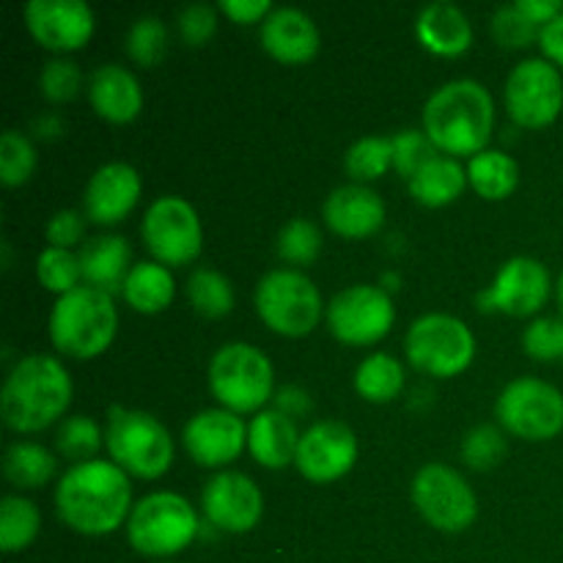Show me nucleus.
<instances>
[{
  "mask_svg": "<svg viewBox=\"0 0 563 563\" xmlns=\"http://www.w3.org/2000/svg\"><path fill=\"white\" fill-rule=\"evenodd\" d=\"M55 515L80 537H108L126 526L132 515L130 476L110 460H91L66 467L55 484Z\"/></svg>",
  "mask_w": 563,
  "mask_h": 563,
  "instance_id": "f257e3e1",
  "label": "nucleus"
},
{
  "mask_svg": "<svg viewBox=\"0 0 563 563\" xmlns=\"http://www.w3.org/2000/svg\"><path fill=\"white\" fill-rule=\"evenodd\" d=\"M423 132L445 157H476L487 148L495 126L493 93L478 80H451L423 104Z\"/></svg>",
  "mask_w": 563,
  "mask_h": 563,
  "instance_id": "f03ea898",
  "label": "nucleus"
},
{
  "mask_svg": "<svg viewBox=\"0 0 563 563\" xmlns=\"http://www.w3.org/2000/svg\"><path fill=\"white\" fill-rule=\"evenodd\" d=\"M71 405V377L53 355H25L5 374L0 416L16 434H38L58 423Z\"/></svg>",
  "mask_w": 563,
  "mask_h": 563,
  "instance_id": "7ed1b4c3",
  "label": "nucleus"
},
{
  "mask_svg": "<svg viewBox=\"0 0 563 563\" xmlns=\"http://www.w3.org/2000/svg\"><path fill=\"white\" fill-rule=\"evenodd\" d=\"M55 350L75 361H93L113 344L119 311L108 291L82 284L53 302L47 319Z\"/></svg>",
  "mask_w": 563,
  "mask_h": 563,
  "instance_id": "20e7f679",
  "label": "nucleus"
},
{
  "mask_svg": "<svg viewBox=\"0 0 563 563\" xmlns=\"http://www.w3.org/2000/svg\"><path fill=\"white\" fill-rule=\"evenodd\" d=\"M104 449L110 462H115L126 476L146 482L165 476L174 465V438L163 421L146 410L110 407L104 423Z\"/></svg>",
  "mask_w": 563,
  "mask_h": 563,
  "instance_id": "39448f33",
  "label": "nucleus"
},
{
  "mask_svg": "<svg viewBox=\"0 0 563 563\" xmlns=\"http://www.w3.org/2000/svg\"><path fill=\"white\" fill-rule=\"evenodd\" d=\"M126 542L146 559L168 561L190 548L198 537V511L185 495L159 489L132 506Z\"/></svg>",
  "mask_w": 563,
  "mask_h": 563,
  "instance_id": "423d86ee",
  "label": "nucleus"
},
{
  "mask_svg": "<svg viewBox=\"0 0 563 563\" xmlns=\"http://www.w3.org/2000/svg\"><path fill=\"white\" fill-rule=\"evenodd\" d=\"M209 390L223 410L236 416L267 410V401L275 399L273 363L245 341L223 344L209 361Z\"/></svg>",
  "mask_w": 563,
  "mask_h": 563,
  "instance_id": "0eeeda50",
  "label": "nucleus"
},
{
  "mask_svg": "<svg viewBox=\"0 0 563 563\" xmlns=\"http://www.w3.org/2000/svg\"><path fill=\"white\" fill-rule=\"evenodd\" d=\"M256 313L273 333L286 339H306L324 317V302L317 284L291 267L269 269L256 284Z\"/></svg>",
  "mask_w": 563,
  "mask_h": 563,
  "instance_id": "6e6552de",
  "label": "nucleus"
},
{
  "mask_svg": "<svg viewBox=\"0 0 563 563\" xmlns=\"http://www.w3.org/2000/svg\"><path fill=\"white\" fill-rule=\"evenodd\" d=\"M405 355L416 372L434 379H454L476 357L473 330L451 313H423L405 335Z\"/></svg>",
  "mask_w": 563,
  "mask_h": 563,
  "instance_id": "1a4fd4ad",
  "label": "nucleus"
},
{
  "mask_svg": "<svg viewBox=\"0 0 563 563\" xmlns=\"http://www.w3.org/2000/svg\"><path fill=\"white\" fill-rule=\"evenodd\" d=\"M495 418L515 438L544 443L563 432V394L548 379L517 377L500 390Z\"/></svg>",
  "mask_w": 563,
  "mask_h": 563,
  "instance_id": "9d476101",
  "label": "nucleus"
},
{
  "mask_svg": "<svg viewBox=\"0 0 563 563\" xmlns=\"http://www.w3.org/2000/svg\"><path fill=\"white\" fill-rule=\"evenodd\" d=\"M410 498L418 515L443 533L467 531L478 517V498L467 478L443 462H429L416 473Z\"/></svg>",
  "mask_w": 563,
  "mask_h": 563,
  "instance_id": "9b49d317",
  "label": "nucleus"
},
{
  "mask_svg": "<svg viewBox=\"0 0 563 563\" xmlns=\"http://www.w3.org/2000/svg\"><path fill=\"white\" fill-rule=\"evenodd\" d=\"M141 236L154 262L165 267H185L201 256V218L181 196H159L143 214Z\"/></svg>",
  "mask_w": 563,
  "mask_h": 563,
  "instance_id": "f8f14e48",
  "label": "nucleus"
},
{
  "mask_svg": "<svg viewBox=\"0 0 563 563\" xmlns=\"http://www.w3.org/2000/svg\"><path fill=\"white\" fill-rule=\"evenodd\" d=\"M509 119L522 130H544L563 110V77L548 58H526L509 71L504 86Z\"/></svg>",
  "mask_w": 563,
  "mask_h": 563,
  "instance_id": "ddd939ff",
  "label": "nucleus"
},
{
  "mask_svg": "<svg viewBox=\"0 0 563 563\" xmlns=\"http://www.w3.org/2000/svg\"><path fill=\"white\" fill-rule=\"evenodd\" d=\"M324 322L341 344L372 346L394 330L396 308L388 291L379 286L355 284L330 300Z\"/></svg>",
  "mask_w": 563,
  "mask_h": 563,
  "instance_id": "4468645a",
  "label": "nucleus"
},
{
  "mask_svg": "<svg viewBox=\"0 0 563 563\" xmlns=\"http://www.w3.org/2000/svg\"><path fill=\"white\" fill-rule=\"evenodd\" d=\"M548 267L533 256H515L500 264L493 284L478 295L482 311L509 313V317H537L553 291Z\"/></svg>",
  "mask_w": 563,
  "mask_h": 563,
  "instance_id": "2eb2a0df",
  "label": "nucleus"
},
{
  "mask_svg": "<svg viewBox=\"0 0 563 563\" xmlns=\"http://www.w3.org/2000/svg\"><path fill=\"white\" fill-rule=\"evenodd\" d=\"M201 511L209 526L223 533H247L262 522L264 495L251 476L220 471L203 484Z\"/></svg>",
  "mask_w": 563,
  "mask_h": 563,
  "instance_id": "dca6fc26",
  "label": "nucleus"
},
{
  "mask_svg": "<svg viewBox=\"0 0 563 563\" xmlns=\"http://www.w3.org/2000/svg\"><path fill=\"white\" fill-rule=\"evenodd\" d=\"M357 462V438L346 423L317 421L300 434L295 467L311 484H333Z\"/></svg>",
  "mask_w": 563,
  "mask_h": 563,
  "instance_id": "f3484780",
  "label": "nucleus"
},
{
  "mask_svg": "<svg viewBox=\"0 0 563 563\" xmlns=\"http://www.w3.org/2000/svg\"><path fill=\"white\" fill-rule=\"evenodd\" d=\"M187 456L201 467H225L247 449V423L236 412L209 407L196 412L181 429Z\"/></svg>",
  "mask_w": 563,
  "mask_h": 563,
  "instance_id": "a211bd4d",
  "label": "nucleus"
},
{
  "mask_svg": "<svg viewBox=\"0 0 563 563\" xmlns=\"http://www.w3.org/2000/svg\"><path fill=\"white\" fill-rule=\"evenodd\" d=\"M25 25L44 49L66 55L91 42L93 11L82 0H31Z\"/></svg>",
  "mask_w": 563,
  "mask_h": 563,
  "instance_id": "6ab92c4d",
  "label": "nucleus"
},
{
  "mask_svg": "<svg viewBox=\"0 0 563 563\" xmlns=\"http://www.w3.org/2000/svg\"><path fill=\"white\" fill-rule=\"evenodd\" d=\"M141 174L130 163H104L82 192V214L97 225H119L141 198Z\"/></svg>",
  "mask_w": 563,
  "mask_h": 563,
  "instance_id": "aec40b11",
  "label": "nucleus"
},
{
  "mask_svg": "<svg viewBox=\"0 0 563 563\" xmlns=\"http://www.w3.org/2000/svg\"><path fill=\"white\" fill-rule=\"evenodd\" d=\"M322 220L344 240H368L385 223V201L368 185H344L322 203Z\"/></svg>",
  "mask_w": 563,
  "mask_h": 563,
  "instance_id": "412c9836",
  "label": "nucleus"
},
{
  "mask_svg": "<svg viewBox=\"0 0 563 563\" xmlns=\"http://www.w3.org/2000/svg\"><path fill=\"white\" fill-rule=\"evenodd\" d=\"M258 42L280 64L300 66L317 58L322 38L317 22L306 11L280 5L269 11L267 20L258 25Z\"/></svg>",
  "mask_w": 563,
  "mask_h": 563,
  "instance_id": "4be33fe9",
  "label": "nucleus"
},
{
  "mask_svg": "<svg viewBox=\"0 0 563 563\" xmlns=\"http://www.w3.org/2000/svg\"><path fill=\"white\" fill-rule=\"evenodd\" d=\"M88 102L99 119L110 124H130L143 110L137 77L121 64H102L88 77Z\"/></svg>",
  "mask_w": 563,
  "mask_h": 563,
  "instance_id": "5701e85b",
  "label": "nucleus"
},
{
  "mask_svg": "<svg viewBox=\"0 0 563 563\" xmlns=\"http://www.w3.org/2000/svg\"><path fill=\"white\" fill-rule=\"evenodd\" d=\"M416 36L427 53L438 58H460L473 44V25L465 11L454 3L423 5L416 20Z\"/></svg>",
  "mask_w": 563,
  "mask_h": 563,
  "instance_id": "b1692460",
  "label": "nucleus"
},
{
  "mask_svg": "<svg viewBox=\"0 0 563 563\" xmlns=\"http://www.w3.org/2000/svg\"><path fill=\"white\" fill-rule=\"evenodd\" d=\"M300 434L295 418L267 407L247 423V451L267 471H284L286 465H295Z\"/></svg>",
  "mask_w": 563,
  "mask_h": 563,
  "instance_id": "393cba45",
  "label": "nucleus"
},
{
  "mask_svg": "<svg viewBox=\"0 0 563 563\" xmlns=\"http://www.w3.org/2000/svg\"><path fill=\"white\" fill-rule=\"evenodd\" d=\"M77 258H80L82 284L108 291V295H113L115 289L121 291L126 275L135 267L130 242L121 234H102L82 242Z\"/></svg>",
  "mask_w": 563,
  "mask_h": 563,
  "instance_id": "a878e982",
  "label": "nucleus"
},
{
  "mask_svg": "<svg viewBox=\"0 0 563 563\" xmlns=\"http://www.w3.org/2000/svg\"><path fill=\"white\" fill-rule=\"evenodd\" d=\"M467 187V170L462 168L460 159L438 154L429 159L412 179H407V190L418 203L429 209H440L462 198Z\"/></svg>",
  "mask_w": 563,
  "mask_h": 563,
  "instance_id": "bb28decb",
  "label": "nucleus"
},
{
  "mask_svg": "<svg viewBox=\"0 0 563 563\" xmlns=\"http://www.w3.org/2000/svg\"><path fill=\"white\" fill-rule=\"evenodd\" d=\"M121 297L132 311L146 317L165 311L176 297L174 273L159 262H137L121 286Z\"/></svg>",
  "mask_w": 563,
  "mask_h": 563,
  "instance_id": "cd10ccee",
  "label": "nucleus"
},
{
  "mask_svg": "<svg viewBox=\"0 0 563 563\" xmlns=\"http://www.w3.org/2000/svg\"><path fill=\"white\" fill-rule=\"evenodd\" d=\"M467 185L484 198V201H504L520 185V165L515 157L500 148H484L482 154L467 159Z\"/></svg>",
  "mask_w": 563,
  "mask_h": 563,
  "instance_id": "c85d7f7f",
  "label": "nucleus"
},
{
  "mask_svg": "<svg viewBox=\"0 0 563 563\" xmlns=\"http://www.w3.org/2000/svg\"><path fill=\"white\" fill-rule=\"evenodd\" d=\"M58 473V460L33 440H16L3 454V476L16 489H42Z\"/></svg>",
  "mask_w": 563,
  "mask_h": 563,
  "instance_id": "c756f323",
  "label": "nucleus"
},
{
  "mask_svg": "<svg viewBox=\"0 0 563 563\" xmlns=\"http://www.w3.org/2000/svg\"><path fill=\"white\" fill-rule=\"evenodd\" d=\"M357 396L372 405H388L405 390V366L388 352H372L363 357L352 377Z\"/></svg>",
  "mask_w": 563,
  "mask_h": 563,
  "instance_id": "7c9ffc66",
  "label": "nucleus"
},
{
  "mask_svg": "<svg viewBox=\"0 0 563 563\" xmlns=\"http://www.w3.org/2000/svg\"><path fill=\"white\" fill-rule=\"evenodd\" d=\"M42 531V511L22 495H5L0 504V550L5 555L22 553Z\"/></svg>",
  "mask_w": 563,
  "mask_h": 563,
  "instance_id": "2f4dec72",
  "label": "nucleus"
},
{
  "mask_svg": "<svg viewBox=\"0 0 563 563\" xmlns=\"http://www.w3.org/2000/svg\"><path fill=\"white\" fill-rule=\"evenodd\" d=\"M185 291L190 306L196 308V313H201V317L223 319L234 311V286H231V280L225 278L223 273H218V269H192L190 278H187Z\"/></svg>",
  "mask_w": 563,
  "mask_h": 563,
  "instance_id": "473e14b6",
  "label": "nucleus"
},
{
  "mask_svg": "<svg viewBox=\"0 0 563 563\" xmlns=\"http://www.w3.org/2000/svg\"><path fill=\"white\" fill-rule=\"evenodd\" d=\"M390 168H394V143H390V137H361L344 154V170L355 185L383 179Z\"/></svg>",
  "mask_w": 563,
  "mask_h": 563,
  "instance_id": "72a5a7b5",
  "label": "nucleus"
},
{
  "mask_svg": "<svg viewBox=\"0 0 563 563\" xmlns=\"http://www.w3.org/2000/svg\"><path fill=\"white\" fill-rule=\"evenodd\" d=\"M102 445H104V429H99V423L93 421V418L71 416L58 423V432H55V449H58V454L66 456L71 465L97 460Z\"/></svg>",
  "mask_w": 563,
  "mask_h": 563,
  "instance_id": "f704fd0d",
  "label": "nucleus"
},
{
  "mask_svg": "<svg viewBox=\"0 0 563 563\" xmlns=\"http://www.w3.org/2000/svg\"><path fill=\"white\" fill-rule=\"evenodd\" d=\"M275 247H278L280 262L291 264V269L308 267L322 253V231H319V225L313 220L295 218L280 229Z\"/></svg>",
  "mask_w": 563,
  "mask_h": 563,
  "instance_id": "c9c22d12",
  "label": "nucleus"
},
{
  "mask_svg": "<svg viewBox=\"0 0 563 563\" xmlns=\"http://www.w3.org/2000/svg\"><path fill=\"white\" fill-rule=\"evenodd\" d=\"M36 278L53 295H69L71 289L82 286L80 258L75 251H60V247H44L36 256Z\"/></svg>",
  "mask_w": 563,
  "mask_h": 563,
  "instance_id": "e433bc0d",
  "label": "nucleus"
},
{
  "mask_svg": "<svg viewBox=\"0 0 563 563\" xmlns=\"http://www.w3.org/2000/svg\"><path fill=\"white\" fill-rule=\"evenodd\" d=\"M165 53H168V27L159 16L146 14L132 22V27L126 31V55L137 66L152 69L165 58Z\"/></svg>",
  "mask_w": 563,
  "mask_h": 563,
  "instance_id": "4c0bfd02",
  "label": "nucleus"
},
{
  "mask_svg": "<svg viewBox=\"0 0 563 563\" xmlns=\"http://www.w3.org/2000/svg\"><path fill=\"white\" fill-rule=\"evenodd\" d=\"M38 163V154L33 143L22 132L5 130L0 135V181L5 187L25 185L33 176Z\"/></svg>",
  "mask_w": 563,
  "mask_h": 563,
  "instance_id": "58836bf2",
  "label": "nucleus"
},
{
  "mask_svg": "<svg viewBox=\"0 0 563 563\" xmlns=\"http://www.w3.org/2000/svg\"><path fill=\"white\" fill-rule=\"evenodd\" d=\"M509 451L504 429L493 427V423H482V427L471 429L467 438L462 440V462L473 471H493Z\"/></svg>",
  "mask_w": 563,
  "mask_h": 563,
  "instance_id": "ea45409f",
  "label": "nucleus"
},
{
  "mask_svg": "<svg viewBox=\"0 0 563 563\" xmlns=\"http://www.w3.org/2000/svg\"><path fill=\"white\" fill-rule=\"evenodd\" d=\"M390 143H394V168L405 179H412L429 159L440 154L423 130H401L390 137Z\"/></svg>",
  "mask_w": 563,
  "mask_h": 563,
  "instance_id": "a19ab883",
  "label": "nucleus"
},
{
  "mask_svg": "<svg viewBox=\"0 0 563 563\" xmlns=\"http://www.w3.org/2000/svg\"><path fill=\"white\" fill-rule=\"evenodd\" d=\"M522 350H526L528 357H533V361H563V319H533V322L528 324L526 333H522Z\"/></svg>",
  "mask_w": 563,
  "mask_h": 563,
  "instance_id": "79ce46f5",
  "label": "nucleus"
},
{
  "mask_svg": "<svg viewBox=\"0 0 563 563\" xmlns=\"http://www.w3.org/2000/svg\"><path fill=\"white\" fill-rule=\"evenodd\" d=\"M539 33H542V27L533 25V22L528 20L520 9H517V3L500 5V9L495 11L493 36L500 47L522 49V47H528V44L539 42Z\"/></svg>",
  "mask_w": 563,
  "mask_h": 563,
  "instance_id": "37998d69",
  "label": "nucleus"
},
{
  "mask_svg": "<svg viewBox=\"0 0 563 563\" xmlns=\"http://www.w3.org/2000/svg\"><path fill=\"white\" fill-rule=\"evenodd\" d=\"M38 88L49 102H69L82 88L80 66L69 58H53L49 64H44L42 75H38Z\"/></svg>",
  "mask_w": 563,
  "mask_h": 563,
  "instance_id": "c03bdc74",
  "label": "nucleus"
},
{
  "mask_svg": "<svg viewBox=\"0 0 563 563\" xmlns=\"http://www.w3.org/2000/svg\"><path fill=\"white\" fill-rule=\"evenodd\" d=\"M218 33V11L207 3L187 5L179 14V36L190 47H203Z\"/></svg>",
  "mask_w": 563,
  "mask_h": 563,
  "instance_id": "a18cd8bd",
  "label": "nucleus"
},
{
  "mask_svg": "<svg viewBox=\"0 0 563 563\" xmlns=\"http://www.w3.org/2000/svg\"><path fill=\"white\" fill-rule=\"evenodd\" d=\"M86 214L75 212V209H60L49 218L44 236H47L49 247H60V251H71V247L82 245L86 236Z\"/></svg>",
  "mask_w": 563,
  "mask_h": 563,
  "instance_id": "49530a36",
  "label": "nucleus"
},
{
  "mask_svg": "<svg viewBox=\"0 0 563 563\" xmlns=\"http://www.w3.org/2000/svg\"><path fill=\"white\" fill-rule=\"evenodd\" d=\"M220 11H223L231 22L253 25V22L267 20L273 5H269V0H220Z\"/></svg>",
  "mask_w": 563,
  "mask_h": 563,
  "instance_id": "de8ad7c7",
  "label": "nucleus"
},
{
  "mask_svg": "<svg viewBox=\"0 0 563 563\" xmlns=\"http://www.w3.org/2000/svg\"><path fill=\"white\" fill-rule=\"evenodd\" d=\"M539 47H542L544 58H548L550 64L561 66L563 69V11L553 22H548V25L542 27V33H539Z\"/></svg>",
  "mask_w": 563,
  "mask_h": 563,
  "instance_id": "09e8293b",
  "label": "nucleus"
},
{
  "mask_svg": "<svg viewBox=\"0 0 563 563\" xmlns=\"http://www.w3.org/2000/svg\"><path fill=\"white\" fill-rule=\"evenodd\" d=\"M275 410L286 412L289 418H300L311 410V396L297 385H286V388L275 390Z\"/></svg>",
  "mask_w": 563,
  "mask_h": 563,
  "instance_id": "8fccbe9b",
  "label": "nucleus"
},
{
  "mask_svg": "<svg viewBox=\"0 0 563 563\" xmlns=\"http://www.w3.org/2000/svg\"><path fill=\"white\" fill-rule=\"evenodd\" d=\"M517 9L533 22V25L544 27L548 22H553L555 16L563 11L561 0H517Z\"/></svg>",
  "mask_w": 563,
  "mask_h": 563,
  "instance_id": "3c124183",
  "label": "nucleus"
},
{
  "mask_svg": "<svg viewBox=\"0 0 563 563\" xmlns=\"http://www.w3.org/2000/svg\"><path fill=\"white\" fill-rule=\"evenodd\" d=\"M555 302H559V313L563 319V273L559 275V280H555Z\"/></svg>",
  "mask_w": 563,
  "mask_h": 563,
  "instance_id": "603ef678",
  "label": "nucleus"
},
{
  "mask_svg": "<svg viewBox=\"0 0 563 563\" xmlns=\"http://www.w3.org/2000/svg\"><path fill=\"white\" fill-rule=\"evenodd\" d=\"M159 563H176V561H159Z\"/></svg>",
  "mask_w": 563,
  "mask_h": 563,
  "instance_id": "864d4df0",
  "label": "nucleus"
}]
</instances>
